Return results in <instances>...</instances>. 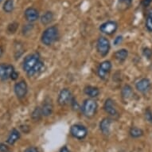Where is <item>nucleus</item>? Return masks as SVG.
<instances>
[{"instance_id": "obj_19", "label": "nucleus", "mask_w": 152, "mask_h": 152, "mask_svg": "<svg viewBox=\"0 0 152 152\" xmlns=\"http://www.w3.org/2000/svg\"><path fill=\"white\" fill-rule=\"evenodd\" d=\"M43 66H44V64H43L42 61H39L36 64V65H35L34 67L32 69H30L29 72H26V73H27V75L29 77H33V76H34V75H36L37 73H38V72H40L41 70L42 69Z\"/></svg>"}, {"instance_id": "obj_11", "label": "nucleus", "mask_w": 152, "mask_h": 152, "mask_svg": "<svg viewBox=\"0 0 152 152\" xmlns=\"http://www.w3.org/2000/svg\"><path fill=\"white\" fill-rule=\"evenodd\" d=\"M135 88L139 92L145 93L149 91L151 88V81L148 78H142L135 84Z\"/></svg>"}, {"instance_id": "obj_28", "label": "nucleus", "mask_w": 152, "mask_h": 152, "mask_svg": "<svg viewBox=\"0 0 152 152\" xmlns=\"http://www.w3.org/2000/svg\"><path fill=\"white\" fill-rule=\"evenodd\" d=\"M142 53L144 55V57L147 58V59H150V58H151L152 56V50L150 49V48H144L143 49V51H142Z\"/></svg>"}, {"instance_id": "obj_23", "label": "nucleus", "mask_w": 152, "mask_h": 152, "mask_svg": "<svg viewBox=\"0 0 152 152\" xmlns=\"http://www.w3.org/2000/svg\"><path fill=\"white\" fill-rule=\"evenodd\" d=\"M14 10V1L13 0H7L3 4V10L6 13L12 12Z\"/></svg>"}, {"instance_id": "obj_24", "label": "nucleus", "mask_w": 152, "mask_h": 152, "mask_svg": "<svg viewBox=\"0 0 152 152\" xmlns=\"http://www.w3.org/2000/svg\"><path fill=\"white\" fill-rule=\"evenodd\" d=\"M146 27L149 31L152 32V9L148 10L147 19H146Z\"/></svg>"}, {"instance_id": "obj_4", "label": "nucleus", "mask_w": 152, "mask_h": 152, "mask_svg": "<svg viewBox=\"0 0 152 152\" xmlns=\"http://www.w3.org/2000/svg\"><path fill=\"white\" fill-rule=\"evenodd\" d=\"M70 133L76 139L84 140L88 135V130L83 125L74 124L70 128Z\"/></svg>"}, {"instance_id": "obj_34", "label": "nucleus", "mask_w": 152, "mask_h": 152, "mask_svg": "<svg viewBox=\"0 0 152 152\" xmlns=\"http://www.w3.org/2000/svg\"><path fill=\"white\" fill-rule=\"evenodd\" d=\"M59 152H69V149H68L66 147H63L60 150V151Z\"/></svg>"}, {"instance_id": "obj_29", "label": "nucleus", "mask_w": 152, "mask_h": 152, "mask_svg": "<svg viewBox=\"0 0 152 152\" xmlns=\"http://www.w3.org/2000/svg\"><path fill=\"white\" fill-rule=\"evenodd\" d=\"M0 152H9V147L7 145L1 142L0 143Z\"/></svg>"}, {"instance_id": "obj_22", "label": "nucleus", "mask_w": 152, "mask_h": 152, "mask_svg": "<svg viewBox=\"0 0 152 152\" xmlns=\"http://www.w3.org/2000/svg\"><path fill=\"white\" fill-rule=\"evenodd\" d=\"M132 95V87L128 85H126L124 86L122 89V96L124 99L127 100L129 99Z\"/></svg>"}, {"instance_id": "obj_3", "label": "nucleus", "mask_w": 152, "mask_h": 152, "mask_svg": "<svg viewBox=\"0 0 152 152\" xmlns=\"http://www.w3.org/2000/svg\"><path fill=\"white\" fill-rule=\"evenodd\" d=\"M40 61V57L38 53H33V54L28 55L27 57L24 59L23 64V69L24 71L27 72L30 69H32L34 67L36 64Z\"/></svg>"}, {"instance_id": "obj_20", "label": "nucleus", "mask_w": 152, "mask_h": 152, "mask_svg": "<svg viewBox=\"0 0 152 152\" xmlns=\"http://www.w3.org/2000/svg\"><path fill=\"white\" fill-rule=\"evenodd\" d=\"M53 18V14L51 11H47L41 18V23H42L43 25H48L49 23L52 22Z\"/></svg>"}, {"instance_id": "obj_31", "label": "nucleus", "mask_w": 152, "mask_h": 152, "mask_svg": "<svg viewBox=\"0 0 152 152\" xmlns=\"http://www.w3.org/2000/svg\"><path fill=\"white\" fill-rule=\"evenodd\" d=\"M24 152H39V151L35 147H30L26 148Z\"/></svg>"}, {"instance_id": "obj_26", "label": "nucleus", "mask_w": 152, "mask_h": 152, "mask_svg": "<svg viewBox=\"0 0 152 152\" xmlns=\"http://www.w3.org/2000/svg\"><path fill=\"white\" fill-rule=\"evenodd\" d=\"M42 108H40V107H36L35 108V110L34 111V112H33L32 114V118L34 119V120H38L39 119H40L42 116Z\"/></svg>"}, {"instance_id": "obj_12", "label": "nucleus", "mask_w": 152, "mask_h": 152, "mask_svg": "<svg viewBox=\"0 0 152 152\" xmlns=\"http://www.w3.org/2000/svg\"><path fill=\"white\" fill-rule=\"evenodd\" d=\"M25 18L26 19L30 22V23H33L35 22L39 18V13L35 8L29 7L25 10Z\"/></svg>"}, {"instance_id": "obj_21", "label": "nucleus", "mask_w": 152, "mask_h": 152, "mask_svg": "<svg viewBox=\"0 0 152 152\" xmlns=\"http://www.w3.org/2000/svg\"><path fill=\"white\" fill-rule=\"evenodd\" d=\"M129 134L132 138H140L143 135V131L139 127H134L130 129Z\"/></svg>"}, {"instance_id": "obj_35", "label": "nucleus", "mask_w": 152, "mask_h": 152, "mask_svg": "<svg viewBox=\"0 0 152 152\" xmlns=\"http://www.w3.org/2000/svg\"><path fill=\"white\" fill-rule=\"evenodd\" d=\"M3 49H2V48L0 47V57H1V56H2V54H3Z\"/></svg>"}, {"instance_id": "obj_9", "label": "nucleus", "mask_w": 152, "mask_h": 152, "mask_svg": "<svg viewBox=\"0 0 152 152\" xmlns=\"http://www.w3.org/2000/svg\"><path fill=\"white\" fill-rule=\"evenodd\" d=\"M112 69V63L110 62L109 61H104L102 63H100L97 69L98 76L100 77L101 79L104 80L107 75L109 73Z\"/></svg>"}, {"instance_id": "obj_7", "label": "nucleus", "mask_w": 152, "mask_h": 152, "mask_svg": "<svg viewBox=\"0 0 152 152\" xmlns=\"http://www.w3.org/2000/svg\"><path fill=\"white\" fill-rule=\"evenodd\" d=\"M72 93L68 88H64L60 92L58 96V102L61 106H65L72 102Z\"/></svg>"}, {"instance_id": "obj_17", "label": "nucleus", "mask_w": 152, "mask_h": 152, "mask_svg": "<svg viewBox=\"0 0 152 152\" xmlns=\"http://www.w3.org/2000/svg\"><path fill=\"white\" fill-rule=\"evenodd\" d=\"M85 93L90 97L94 98L96 97L100 94V90L98 88L93 87V86H87L85 88Z\"/></svg>"}, {"instance_id": "obj_33", "label": "nucleus", "mask_w": 152, "mask_h": 152, "mask_svg": "<svg viewBox=\"0 0 152 152\" xmlns=\"http://www.w3.org/2000/svg\"><path fill=\"white\" fill-rule=\"evenodd\" d=\"M18 73L16 71H15V72L12 73V75H11V77H10V79H11V80H15L18 78Z\"/></svg>"}, {"instance_id": "obj_1", "label": "nucleus", "mask_w": 152, "mask_h": 152, "mask_svg": "<svg viewBox=\"0 0 152 152\" xmlns=\"http://www.w3.org/2000/svg\"><path fill=\"white\" fill-rule=\"evenodd\" d=\"M58 29L57 26H50L43 32L42 36V42L44 45H51L58 39Z\"/></svg>"}, {"instance_id": "obj_32", "label": "nucleus", "mask_w": 152, "mask_h": 152, "mask_svg": "<svg viewBox=\"0 0 152 152\" xmlns=\"http://www.w3.org/2000/svg\"><path fill=\"white\" fill-rule=\"evenodd\" d=\"M152 0H142V6L144 7H147L151 3Z\"/></svg>"}, {"instance_id": "obj_36", "label": "nucleus", "mask_w": 152, "mask_h": 152, "mask_svg": "<svg viewBox=\"0 0 152 152\" xmlns=\"http://www.w3.org/2000/svg\"><path fill=\"white\" fill-rule=\"evenodd\" d=\"M1 1H2V0H0V2H1Z\"/></svg>"}, {"instance_id": "obj_8", "label": "nucleus", "mask_w": 152, "mask_h": 152, "mask_svg": "<svg viewBox=\"0 0 152 152\" xmlns=\"http://www.w3.org/2000/svg\"><path fill=\"white\" fill-rule=\"evenodd\" d=\"M118 28L117 23L113 21H107L106 23L101 24L100 26V30L105 34L111 35L116 31Z\"/></svg>"}, {"instance_id": "obj_13", "label": "nucleus", "mask_w": 152, "mask_h": 152, "mask_svg": "<svg viewBox=\"0 0 152 152\" xmlns=\"http://www.w3.org/2000/svg\"><path fill=\"white\" fill-rule=\"evenodd\" d=\"M104 110L105 112L108 113L112 116H116L118 115V112L116 110V107L115 106V103L112 99H107L104 103Z\"/></svg>"}, {"instance_id": "obj_18", "label": "nucleus", "mask_w": 152, "mask_h": 152, "mask_svg": "<svg viewBox=\"0 0 152 152\" xmlns=\"http://www.w3.org/2000/svg\"><path fill=\"white\" fill-rule=\"evenodd\" d=\"M114 56L116 60L120 61H124L127 59V56H128V51L125 49H122L116 51L114 53Z\"/></svg>"}, {"instance_id": "obj_30", "label": "nucleus", "mask_w": 152, "mask_h": 152, "mask_svg": "<svg viewBox=\"0 0 152 152\" xmlns=\"http://www.w3.org/2000/svg\"><path fill=\"white\" fill-rule=\"evenodd\" d=\"M123 41V37L122 36H118L116 38H115V40H114V45H118L119 44L122 42Z\"/></svg>"}, {"instance_id": "obj_16", "label": "nucleus", "mask_w": 152, "mask_h": 152, "mask_svg": "<svg viewBox=\"0 0 152 152\" xmlns=\"http://www.w3.org/2000/svg\"><path fill=\"white\" fill-rule=\"evenodd\" d=\"M19 138H20V132H18L17 129L14 128L10 132V135L8 136L7 140V142L8 144L14 145L18 140H19Z\"/></svg>"}, {"instance_id": "obj_2", "label": "nucleus", "mask_w": 152, "mask_h": 152, "mask_svg": "<svg viewBox=\"0 0 152 152\" xmlns=\"http://www.w3.org/2000/svg\"><path fill=\"white\" fill-rule=\"evenodd\" d=\"M97 108V104L92 99H87L83 104L82 112L86 117H92Z\"/></svg>"}, {"instance_id": "obj_14", "label": "nucleus", "mask_w": 152, "mask_h": 152, "mask_svg": "<svg viewBox=\"0 0 152 152\" xmlns=\"http://www.w3.org/2000/svg\"><path fill=\"white\" fill-rule=\"evenodd\" d=\"M53 104L51 102V100L50 99H46L45 102L43 104L42 107V115L44 116H49L52 114L53 112Z\"/></svg>"}, {"instance_id": "obj_27", "label": "nucleus", "mask_w": 152, "mask_h": 152, "mask_svg": "<svg viewBox=\"0 0 152 152\" xmlns=\"http://www.w3.org/2000/svg\"><path fill=\"white\" fill-rule=\"evenodd\" d=\"M145 118L148 122L152 124V112L150 108H147L145 111Z\"/></svg>"}, {"instance_id": "obj_15", "label": "nucleus", "mask_w": 152, "mask_h": 152, "mask_svg": "<svg viewBox=\"0 0 152 152\" xmlns=\"http://www.w3.org/2000/svg\"><path fill=\"white\" fill-rule=\"evenodd\" d=\"M111 124H112V120L109 119V118H104L100 122V129L102 132L103 134H104V135H108L109 134Z\"/></svg>"}, {"instance_id": "obj_5", "label": "nucleus", "mask_w": 152, "mask_h": 152, "mask_svg": "<svg viewBox=\"0 0 152 152\" xmlns=\"http://www.w3.org/2000/svg\"><path fill=\"white\" fill-rule=\"evenodd\" d=\"M98 53H100L102 57H105L108 53L110 50V42L107 38L104 37H100L97 41V45H96Z\"/></svg>"}, {"instance_id": "obj_25", "label": "nucleus", "mask_w": 152, "mask_h": 152, "mask_svg": "<svg viewBox=\"0 0 152 152\" xmlns=\"http://www.w3.org/2000/svg\"><path fill=\"white\" fill-rule=\"evenodd\" d=\"M132 3V0H119V6L122 10H126L127 8L131 7Z\"/></svg>"}, {"instance_id": "obj_6", "label": "nucleus", "mask_w": 152, "mask_h": 152, "mask_svg": "<svg viewBox=\"0 0 152 152\" xmlns=\"http://www.w3.org/2000/svg\"><path fill=\"white\" fill-rule=\"evenodd\" d=\"M15 68L9 64H0V79L7 80L10 79L11 75L15 72Z\"/></svg>"}, {"instance_id": "obj_10", "label": "nucleus", "mask_w": 152, "mask_h": 152, "mask_svg": "<svg viewBox=\"0 0 152 152\" xmlns=\"http://www.w3.org/2000/svg\"><path fill=\"white\" fill-rule=\"evenodd\" d=\"M15 92L18 98L22 99L25 97V96L27 93V85L24 80H21L15 85Z\"/></svg>"}]
</instances>
